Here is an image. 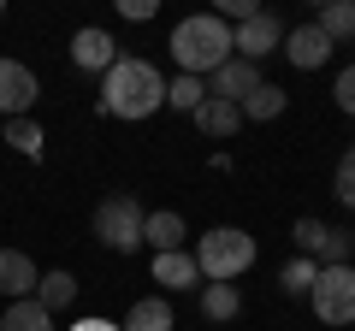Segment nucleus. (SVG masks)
<instances>
[{
    "instance_id": "nucleus-2",
    "label": "nucleus",
    "mask_w": 355,
    "mask_h": 331,
    "mask_svg": "<svg viewBox=\"0 0 355 331\" xmlns=\"http://www.w3.org/2000/svg\"><path fill=\"white\" fill-rule=\"evenodd\" d=\"M166 107V77L154 71L148 60H119L113 71L101 77V113L107 118H148Z\"/></svg>"
},
{
    "instance_id": "nucleus-27",
    "label": "nucleus",
    "mask_w": 355,
    "mask_h": 331,
    "mask_svg": "<svg viewBox=\"0 0 355 331\" xmlns=\"http://www.w3.org/2000/svg\"><path fill=\"white\" fill-rule=\"evenodd\" d=\"M331 184H338V202L355 207V154H343V160H338V178H331Z\"/></svg>"
},
{
    "instance_id": "nucleus-26",
    "label": "nucleus",
    "mask_w": 355,
    "mask_h": 331,
    "mask_svg": "<svg viewBox=\"0 0 355 331\" xmlns=\"http://www.w3.org/2000/svg\"><path fill=\"white\" fill-rule=\"evenodd\" d=\"M331 101H338L343 113L355 118V65H343V71H338V83H331Z\"/></svg>"
},
{
    "instance_id": "nucleus-6",
    "label": "nucleus",
    "mask_w": 355,
    "mask_h": 331,
    "mask_svg": "<svg viewBox=\"0 0 355 331\" xmlns=\"http://www.w3.org/2000/svg\"><path fill=\"white\" fill-rule=\"evenodd\" d=\"M231 42H237V60L261 65L272 48H284V24H279L272 12H254V18H243V24L231 30Z\"/></svg>"
},
{
    "instance_id": "nucleus-29",
    "label": "nucleus",
    "mask_w": 355,
    "mask_h": 331,
    "mask_svg": "<svg viewBox=\"0 0 355 331\" xmlns=\"http://www.w3.org/2000/svg\"><path fill=\"white\" fill-rule=\"evenodd\" d=\"M71 331H125V325H113V319H77Z\"/></svg>"
},
{
    "instance_id": "nucleus-3",
    "label": "nucleus",
    "mask_w": 355,
    "mask_h": 331,
    "mask_svg": "<svg viewBox=\"0 0 355 331\" xmlns=\"http://www.w3.org/2000/svg\"><path fill=\"white\" fill-rule=\"evenodd\" d=\"M196 267H202L207 284H231L254 267V237L237 225H214L202 242H196Z\"/></svg>"
},
{
    "instance_id": "nucleus-31",
    "label": "nucleus",
    "mask_w": 355,
    "mask_h": 331,
    "mask_svg": "<svg viewBox=\"0 0 355 331\" xmlns=\"http://www.w3.org/2000/svg\"><path fill=\"white\" fill-rule=\"evenodd\" d=\"M349 154H355V148H349Z\"/></svg>"
},
{
    "instance_id": "nucleus-24",
    "label": "nucleus",
    "mask_w": 355,
    "mask_h": 331,
    "mask_svg": "<svg viewBox=\"0 0 355 331\" xmlns=\"http://www.w3.org/2000/svg\"><path fill=\"white\" fill-rule=\"evenodd\" d=\"M0 136L12 142L18 154H30V160H42V142H48V136H42V125H36V118H6V130H0Z\"/></svg>"
},
{
    "instance_id": "nucleus-5",
    "label": "nucleus",
    "mask_w": 355,
    "mask_h": 331,
    "mask_svg": "<svg viewBox=\"0 0 355 331\" xmlns=\"http://www.w3.org/2000/svg\"><path fill=\"white\" fill-rule=\"evenodd\" d=\"M308 302H314L320 325L349 331V325H355V267H320V278H314V290H308Z\"/></svg>"
},
{
    "instance_id": "nucleus-4",
    "label": "nucleus",
    "mask_w": 355,
    "mask_h": 331,
    "mask_svg": "<svg viewBox=\"0 0 355 331\" xmlns=\"http://www.w3.org/2000/svg\"><path fill=\"white\" fill-rule=\"evenodd\" d=\"M142 231H148V213L137 207V195H107V202L95 207V237H101L113 255H137Z\"/></svg>"
},
{
    "instance_id": "nucleus-28",
    "label": "nucleus",
    "mask_w": 355,
    "mask_h": 331,
    "mask_svg": "<svg viewBox=\"0 0 355 331\" xmlns=\"http://www.w3.org/2000/svg\"><path fill=\"white\" fill-rule=\"evenodd\" d=\"M119 18H137L142 24V18H154V0H119Z\"/></svg>"
},
{
    "instance_id": "nucleus-8",
    "label": "nucleus",
    "mask_w": 355,
    "mask_h": 331,
    "mask_svg": "<svg viewBox=\"0 0 355 331\" xmlns=\"http://www.w3.org/2000/svg\"><path fill=\"white\" fill-rule=\"evenodd\" d=\"M331 48H338V42H331L320 24H296V30H284V60H291L296 71H320V65L331 60Z\"/></svg>"
},
{
    "instance_id": "nucleus-21",
    "label": "nucleus",
    "mask_w": 355,
    "mask_h": 331,
    "mask_svg": "<svg viewBox=\"0 0 355 331\" xmlns=\"http://www.w3.org/2000/svg\"><path fill=\"white\" fill-rule=\"evenodd\" d=\"M202 101H207V83H202V77H184V71H178L172 83H166V107H178V113L196 118V107H202Z\"/></svg>"
},
{
    "instance_id": "nucleus-1",
    "label": "nucleus",
    "mask_w": 355,
    "mask_h": 331,
    "mask_svg": "<svg viewBox=\"0 0 355 331\" xmlns=\"http://www.w3.org/2000/svg\"><path fill=\"white\" fill-rule=\"evenodd\" d=\"M172 60H178V71L184 77H214L225 60H237V42H231V24L219 12H196V18H178V30H172Z\"/></svg>"
},
{
    "instance_id": "nucleus-22",
    "label": "nucleus",
    "mask_w": 355,
    "mask_h": 331,
    "mask_svg": "<svg viewBox=\"0 0 355 331\" xmlns=\"http://www.w3.org/2000/svg\"><path fill=\"white\" fill-rule=\"evenodd\" d=\"M314 278H320V267L308 255H296V260H284V267H279V290L284 296H308V290H314Z\"/></svg>"
},
{
    "instance_id": "nucleus-7",
    "label": "nucleus",
    "mask_w": 355,
    "mask_h": 331,
    "mask_svg": "<svg viewBox=\"0 0 355 331\" xmlns=\"http://www.w3.org/2000/svg\"><path fill=\"white\" fill-rule=\"evenodd\" d=\"M36 95H42V83H36V71H30V65L0 60V113H6V118H30Z\"/></svg>"
},
{
    "instance_id": "nucleus-9",
    "label": "nucleus",
    "mask_w": 355,
    "mask_h": 331,
    "mask_svg": "<svg viewBox=\"0 0 355 331\" xmlns=\"http://www.w3.org/2000/svg\"><path fill=\"white\" fill-rule=\"evenodd\" d=\"M254 89H261V65H249V60H225L207 77V95H214V101H231V107H243Z\"/></svg>"
},
{
    "instance_id": "nucleus-15",
    "label": "nucleus",
    "mask_w": 355,
    "mask_h": 331,
    "mask_svg": "<svg viewBox=\"0 0 355 331\" xmlns=\"http://www.w3.org/2000/svg\"><path fill=\"white\" fill-rule=\"evenodd\" d=\"M125 331H172V302H166V296H142V302H130Z\"/></svg>"
},
{
    "instance_id": "nucleus-20",
    "label": "nucleus",
    "mask_w": 355,
    "mask_h": 331,
    "mask_svg": "<svg viewBox=\"0 0 355 331\" xmlns=\"http://www.w3.org/2000/svg\"><path fill=\"white\" fill-rule=\"evenodd\" d=\"M314 24L326 30L331 42H355V0H326Z\"/></svg>"
},
{
    "instance_id": "nucleus-10",
    "label": "nucleus",
    "mask_w": 355,
    "mask_h": 331,
    "mask_svg": "<svg viewBox=\"0 0 355 331\" xmlns=\"http://www.w3.org/2000/svg\"><path fill=\"white\" fill-rule=\"evenodd\" d=\"M42 284L36 260L24 255V249H0V296H12V302H30Z\"/></svg>"
},
{
    "instance_id": "nucleus-14",
    "label": "nucleus",
    "mask_w": 355,
    "mask_h": 331,
    "mask_svg": "<svg viewBox=\"0 0 355 331\" xmlns=\"http://www.w3.org/2000/svg\"><path fill=\"white\" fill-rule=\"evenodd\" d=\"M184 237H190V225H184V213H148V231H142V242H148L154 255H178L184 249Z\"/></svg>"
},
{
    "instance_id": "nucleus-17",
    "label": "nucleus",
    "mask_w": 355,
    "mask_h": 331,
    "mask_svg": "<svg viewBox=\"0 0 355 331\" xmlns=\"http://www.w3.org/2000/svg\"><path fill=\"white\" fill-rule=\"evenodd\" d=\"M202 314L219 319V325L237 319L243 314V290H237V284H202Z\"/></svg>"
},
{
    "instance_id": "nucleus-19",
    "label": "nucleus",
    "mask_w": 355,
    "mask_h": 331,
    "mask_svg": "<svg viewBox=\"0 0 355 331\" xmlns=\"http://www.w3.org/2000/svg\"><path fill=\"white\" fill-rule=\"evenodd\" d=\"M284 107H291V95H284L279 83H261V89H254L249 101H243V118H254V125H272V118H279Z\"/></svg>"
},
{
    "instance_id": "nucleus-23",
    "label": "nucleus",
    "mask_w": 355,
    "mask_h": 331,
    "mask_svg": "<svg viewBox=\"0 0 355 331\" xmlns=\"http://www.w3.org/2000/svg\"><path fill=\"white\" fill-rule=\"evenodd\" d=\"M320 267H355V231L331 225L326 242H320Z\"/></svg>"
},
{
    "instance_id": "nucleus-13",
    "label": "nucleus",
    "mask_w": 355,
    "mask_h": 331,
    "mask_svg": "<svg viewBox=\"0 0 355 331\" xmlns=\"http://www.w3.org/2000/svg\"><path fill=\"white\" fill-rule=\"evenodd\" d=\"M237 125H243V107H231V101H214V95H207V101L196 107V130H202L207 142H231Z\"/></svg>"
},
{
    "instance_id": "nucleus-30",
    "label": "nucleus",
    "mask_w": 355,
    "mask_h": 331,
    "mask_svg": "<svg viewBox=\"0 0 355 331\" xmlns=\"http://www.w3.org/2000/svg\"><path fill=\"white\" fill-rule=\"evenodd\" d=\"M0 18H6V0H0Z\"/></svg>"
},
{
    "instance_id": "nucleus-25",
    "label": "nucleus",
    "mask_w": 355,
    "mask_h": 331,
    "mask_svg": "<svg viewBox=\"0 0 355 331\" xmlns=\"http://www.w3.org/2000/svg\"><path fill=\"white\" fill-rule=\"evenodd\" d=\"M326 231H331V225H320V219H296V225H291V237H296V255H308V260L320 267V242H326Z\"/></svg>"
},
{
    "instance_id": "nucleus-11",
    "label": "nucleus",
    "mask_w": 355,
    "mask_h": 331,
    "mask_svg": "<svg viewBox=\"0 0 355 331\" xmlns=\"http://www.w3.org/2000/svg\"><path fill=\"white\" fill-rule=\"evenodd\" d=\"M71 65L77 71H113L119 65V48H113V36H107V30H77L71 36Z\"/></svg>"
},
{
    "instance_id": "nucleus-18",
    "label": "nucleus",
    "mask_w": 355,
    "mask_h": 331,
    "mask_svg": "<svg viewBox=\"0 0 355 331\" xmlns=\"http://www.w3.org/2000/svg\"><path fill=\"white\" fill-rule=\"evenodd\" d=\"M0 331H60V325H53V314L36 302V296H30V302H12V307H6Z\"/></svg>"
},
{
    "instance_id": "nucleus-12",
    "label": "nucleus",
    "mask_w": 355,
    "mask_h": 331,
    "mask_svg": "<svg viewBox=\"0 0 355 331\" xmlns=\"http://www.w3.org/2000/svg\"><path fill=\"white\" fill-rule=\"evenodd\" d=\"M154 284H166V290H202V267H196V255L190 249H178V255H154Z\"/></svg>"
},
{
    "instance_id": "nucleus-16",
    "label": "nucleus",
    "mask_w": 355,
    "mask_h": 331,
    "mask_svg": "<svg viewBox=\"0 0 355 331\" xmlns=\"http://www.w3.org/2000/svg\"><path fill=\"white\" fill-rule=\"evenodd\" d=\"M36 302L48 307V314H60V307H71V302H77V278H71L65 267L42 272V284H36Z\"/></svg>"
}]
</instances>
